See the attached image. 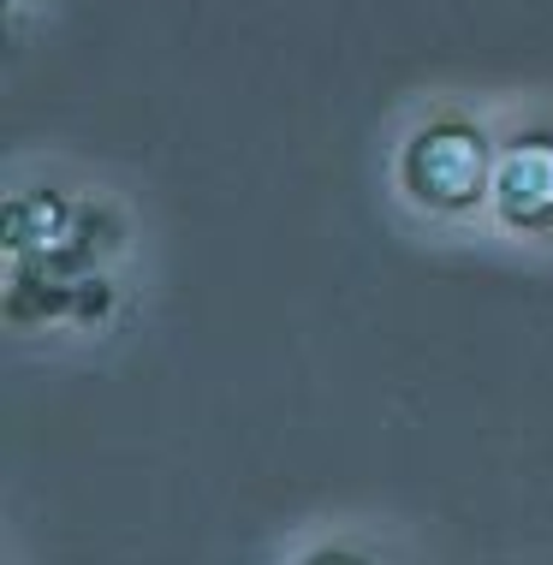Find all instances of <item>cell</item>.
Instances as JSON below:
<instances>
[{
    "label": "cell",
    "instance_id": "obj_3",
    "mask_svg": "<svg viewBox=\"0 0 553 565\" xmlns=\"http://www.w3.org/2000/svg\"><path fill=\"white\" fill-rule=\"evenodd\" d=\"M488 209L512 233H553V131H518L512 143H500Z\"/></svg>",
    "mask_w": 553,
    "mask_h": 565
},
{
    "label": "cell",
    "instance_id": "obj_1",
    "mask_svg": "<svg viewBox=\"0 0 553 565\" xmlns=\"http://www.w3.org/2000/svg\"><path fill=\"white\" fill-rule=\"evenodd\" d=\"M494 167H500L494 137L465 114H440L411 131L405 149H398V191L423 215L465 221L494 203Z\"/></svg>",
    "mask_w": 553,
    "mask_h": 565
},
{
    "label": "cell",
    "instance_id": "obj_2",
    "mask_svg": "<svg viewBox=\"0 0 553 565\" xmlns=\"http://www.w3.org/2000/svg\"><path fill=\"white\" fill-rule=\"evenodd\" d=\"M89 221L84 203H60L54 191H30L7 209V256H12V292H60V286H96L102 250L78 233Z\"/></svg>",
    "mask_w": 553,
    "mask_h": 565
},
{
    "label": "cell",
    "instance_id": "obj_4",
    "mask_svg": "<svg viewBox=\"0 0 553 565\" xmlns=\"http://www.w3.org/2000/svg\"><path fill=\"white\" fill-rule=\"evenodd\" d=\"M298 565H375V559L358 554V547H316V554H304Z\"/></svg>",
    "mask_w": 553,
    "mask_h": 565
}]
</instances>
